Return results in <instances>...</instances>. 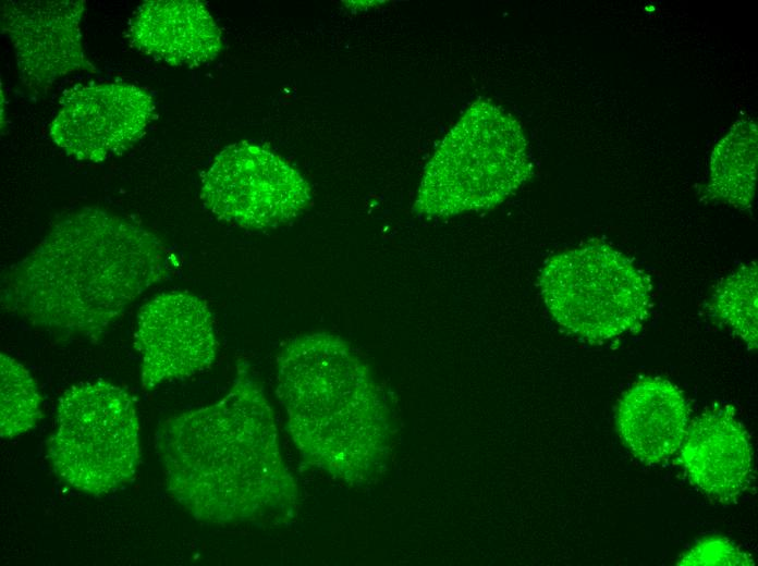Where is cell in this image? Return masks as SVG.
Wrapping results in <instances>:
<instances>
[{"label": "cell", "instance_id": "6da1fadb", "mask_svg": "<svg viewBox=\"0 0 758 566\" xmlns=\"http://www.w3.org/2000/svg\"><path fill=\"white\" fill-rule=\"evenodd\" d=\"M170 494L197 520L289 525L298 489L262 387L240 364L218 403L164 420L155 435Z\"/></svg>", "mask_w": 758, "mask_h": 566}, {"label": "cell", "instance_id": "7a4b0ae2", "mask_svg": "<svg viewBox=\"0 0 758 566\" xmlns=\"http://www.w3.org/2000/svg\"><path fill=\"white\" fill-rule=\"evenodd\" d=\"M171 270L163 244L99 208L60 220L1 279V303L34 327L98 339Z\"/></svg>", "mask_w": 758, "mask_h": 566}, {"label": "cell", "instance_id": "3957f363", "mask_svg": "<svg viewBox=\"0 0 758 566\" xmlns=\"http://www.w3.org/2000/svg\"><path fill=\"white\" fill-rule=\"evenodd\" d=\"M276 393L305 464L356 484L382 472L391 441L387 404L341 337L315 332L288 341L277 359Z\"/></svg>", "mask_w": 758, "mask_h": 566}, {"label": "cell", "instance_id": "277c9868", "mask_svg": "<svg viewBox=\"0 0 758 566\" xmlns=\"http://www.w3.org/2000/svg\"><path fill=\"white\" fill-rule=\"evenodd\" d=\"M531 174L518 121L490 99L479 98L437 146L424 169L413 210L427 218L489 210Z\"/></svg>", "mask_w": 758, "mask_h": 566}, {"label": "cell", "instance_id": "5b68a950", "mask_svg": "<svg viewBox=\"0 0 758 566\" xmlns=\"http://www.w3.org/2000/svg\"><path fill=\"white\" fill-rule=\"evenodd\" d=\"M538 285L553 320L589 343L636 332L651 308L650 279L599 239L550 257Z\"/></svg>", "mask_w": 758, "mask_h": 566}, {"label": "cell", "instance_id": "8992f818", "mask_svg": "<svg viewBox=\"0 0 758 566\" xmlns=\"http://www.w3.org/2000/svg\"><path fill=\"white\" fill-rule=\"evenodd\" d=\"M46 447L54 472L78 491L100 495L131 482L140 457L133 398L103 380L72 385L59 398Z\"/></svg>", "mask_w": 758, "mask_h": 566}, {"label": "cell", "instance_id": "52a82bcc", "mask_svg": "<svg viewBox=\"0 0 758 566\" xmlns=\"http://www.w3.org/2000/svg\"><path fill=\"white\" fill-rule=\"evenodd\" d=\"M200 197L219 219L265 230L297 217L310 202L306 180L271 151L237 143L224 148L205 173Z\"/></svg>", "mask_w": 758, "mask_h": 566}, {"label": "cell", "instance_id": "ba28073f", "mask_svg": "<svg viewBox=\"0 0 758 566\" xmlns=\"http://www.w3.org/2000/svg\"><path fill=\"white\" fill-rule=\"evenodd\" d=\"M134 346L142 359L143 390L188 378L216 358L212 313L205 300L188 292L160 294L140 307Z\"/></svg>", "mask_w": 758, "mask_h": 566}, {"label": "cell", "instance_id": "9c48e42d", "mask_svg": "<svg viewBox=\"0 0 758 566\" xmlns=\"http://www.w3.org/2000/svg\"><path fill=\"white\" fill-rule=\"evenodd\" d=\"M155 111L152 97L135 85L84 86L64 95L50 136L69 156L99 162L137 142Z\"/></svg>", "mask_w": 758, "mask_h": 566}, {"label": "cell", "instance_id": "30bf717a", "mask_svg": "<svg viewBox=\"0 0 758 566\" xmlns=\"http://www.w3.org/2000/svg\"><path fill=\"white\" fill-rule=\"evenodd\" d=\"M85 1H4L1 30L14 47L22 84L40 94L76 71L96 72L85 57L80 22Z\"/></svg>", "mask_w": 758, "mask_h": 566}, {"label": "cell", "instance_id": "8fae6325", "mask_svg": "<svg viewBox=\"0 0 758 566\" xmlns=\"http://www.w3.org/2000/svg\"><path fill=\"white\" fill-rule=\"evenodd\" d=\"M681 448L689 480L709 497L731 502L750 484L751 446L728 407L707 411L688 424Z\"/></svg>", "mask_w": 758, "mask_h": 566}, {"label": "cell", "instance_id": "7c38bea8", "mask_svg": "<svg viewBox=\"0 0 758 566\" xmlns=\"http://www.w3.org/2000/svg\"><path fill=\"white\" fill-rule=\"evenodd\" d=\"M127 37L139 51L172 65L197 66L222 48L219 27L196 0L145 1L130 21Z\"/></svg>", "mask_w": 758, "mask_h": 566}, {"label": "cell", "instance_id": "4fadbf2b", "mask_svg": "<svg viewBox=\"0 0 758 566\" xmlns=\"http://www.w3.org/2000/svg\"><path fill=\"white\" fill-rule=\"evenodd\" d=\"M688 421L689 407L683 393L657 377L633 384L616 409L622 441L646 465L661 464L682 447Z\"/></svg>", "mask_w": 758, "mask_h": 566}, {"label": "cell", "instance_id": "5bb4252c", "mask_svg": "<svg viewBox=\"0 0 758 566\" xmlns=\"http://www.w3.org/2000/svg\"><path fill=\"white\" fill-rule=\"evenodd\" d=\"M757 124L735 122L714 146L705 197L734 208H751L757 182Z\"/></svg>", "mask_w": 758, "mask_h": 566}, {"label": "cell", "instance_id": "9a60e30c", "mask_svg": "<svg viewBox=\"0 0 758 566\" xmlns=\"http://www.w3.org/2000/svg\"><path fill=\"white\" fill-rule=\"evenodd\" d=\"M757 263L741 266L722 279L710 298L712 317L730 327L750 349L757 348L758 298Z\"/></svg>", "mask_w": 758, "mask_h": 566}, {"label": "cell", "instance_id": "2e32d148", "mask_svg": "<svg viewBox=\"0 0 758 566\" xmlns=\"http://www.w3.org/2000/svg\"><path fill=\"white\" fill-rule=\"evenodd\" d=\"M0 435L11 439L30 430L41 417V401L28 370L0 355Z\"/></svg>", "mask_w": 758, "mask_h": 566}, {"label": "cell", "instance_id": "e0dca14e", "mask_svg": "<svg viewBox=\"0 0 758 566\" xmlns=\"http://www.w3.org/2000/svg\"><path fill=\"white\" fill-rule=\"evenodd\" d=\"M678 565H754L751 558L725 538H707L692 547Z\"/></svg>", "mask_w": 758, "mask_h": 566}]
</instances>
